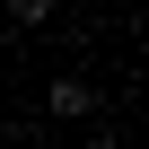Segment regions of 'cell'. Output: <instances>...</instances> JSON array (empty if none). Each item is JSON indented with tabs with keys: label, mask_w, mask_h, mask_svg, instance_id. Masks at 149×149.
Returning a JSON list of instances; mask_svg holds the SVG:
<instances>
[{
	"label": "cell",
	"mask_w": 149,
	"mask_h": 149,
	"mask_svg": "<svg viewBox=\"0 0 149 149\" xmlns=\"http://www.w3.org/2000/svg\"><path fill=\"white\" fill-rule=\"evenodd\" d=\"M88 105H97L88 79H53V114H88Z\"/></svg>",
	"instance_id": "obj_1"
},
{
	"label": "cell",
	"mask_w": 149,
	"mask_h": 149,
	"mask_svg": "<svg viewBox=\"0 0 149 149\" xmlns=\"http://www.w3.org/2000/svg\"><path fill=\"white\" fill-rule=\"evenodd\" d=\"M9 18H18V26H44V18H53V0H9Z\"/></svg>",
	"instance_id": "obj_2"
}]
</instances>
